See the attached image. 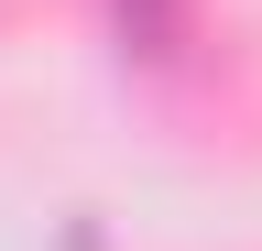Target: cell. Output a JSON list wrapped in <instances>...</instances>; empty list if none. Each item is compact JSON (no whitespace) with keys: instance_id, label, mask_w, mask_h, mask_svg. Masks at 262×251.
<instances>
[{"instance_id":"obj_1","label":"cell","mask_w":262,"mask_h":251,"mask_svg":"<svg viewBox=\"0 0 262 251\" xmlns=\"http://www.w3.org/2000/svg\"><path fill=\"white\" fill-rule=\"evenodd\" d=\"M110 11H120L131 55H153V66H164V55H186V0H110Z\"/></svg>"}]
</instances>
